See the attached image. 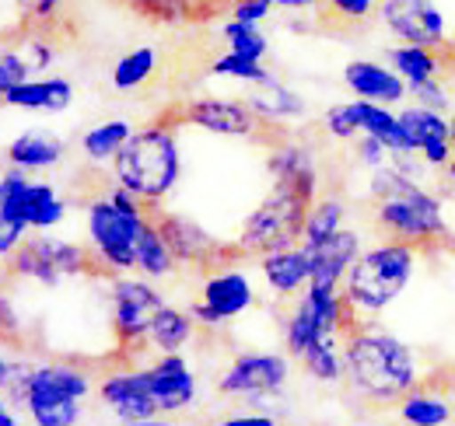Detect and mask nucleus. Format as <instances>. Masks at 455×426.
<instances>
[{
    "mask_svg": "<svg viewBox=\"0 0 455 426\" xmlns=\"http://www.w3.org/2000/svg\"><path fill=\"white\" fill-rule=\"evenodd\" d=\"M371 213L386 241H403L410 248H445V241L452 238L442 220V203L431 193H424L410 178V171H403L396 164L375 168Z\"/></svg>",
    "mask_w": 455,
    "mask_h": 426,
    "instance_id": "1",
    "label": "nucleus"
},
{
    "mask_svg": "<svg viewBox=\"0 0 455 426\" xmlns=\"http://www.w3.org/2000/svg\"><path fill=\"white\" fill-rule=\"evenodd\" d=\"M343 367L350 388L375 406H393L417 391V360L410 346L375 325H357L343 335Z\"/></svg>",
    "mask_w": 455,
    "mask_h": 426,
    "instance_id": "2",
    "label": "nucleus"
},
{
    "mask_svg": "<svg viewBox=\"0 0 455 426\" xmlns=\"http://www.w3.org/2000/svg\"><path fill=\"white\" fill-rule=\"evenodd\" d=\"M179 122L162 108L148 126L133 130L126 147L113 158L119 185L137 193L144 203H162L179 182Z\"/></svg>",
    "mask_w": 455,
    "mask_h": 426,
    "instance_id": "3",
    "label": "nucleus"
},
{
    "mask_svg": "<svg viewBox=\"0 0 455 426\" xmlns=\"http://www.w3.org/2000/svg\"><path fill=\"white\" fill-rule=\"evenodd\" d=\"M413 276V248L403 241H386L361 259L343 276V294L357 312H382L396 301V294Z\"/></svg>",
    "mask_w": 455,
    "mask_h": 426,
    "instance_id": "4",
    "label": "nucleus"
},
{
    "mask_svg": "<svg viewBox=\"0 0 455 426\" xmlns=\"http://www.w3.org/2000/svg\"><path fill=\"white\" fill-rule=\"evenodd\" d=\"M67 203L46 182H28L21 168L7 171L0 182V252L11 256L28 227H53L63 220Z\"/></svg>",
    "mask_w": 455,
    "mask_h": 426,
    "instance_id": "5",
    "label": "nucleus"
},
{
    "mask_svg": "<svg viewBox=\"0 0 455 426\" xmlns=\"http://www.w3.org/2000/svg\"><path fill=\"white\" fill-rule=\"evenodd\" d=\"M308 210H312V200H305L301 193L274 182V193L249 213L242 234H238V245L249 256H259V259L270 256V252L291 248V245H301Z\"/></svg>",
    "mask_w": 455,
    "mask_h": 426,
    "instance_id": "6",
    "label": "nucleus"
},
{
    "mask_svg": "<svg viewBox=\"0 0 455 426\" xmlns=\"http://www.w3.org/2000/svg\"><path fill=\"white\" fill-rule=\"evenodd\" d=\"M165 112L179 126L189 122V126H204V130L221 133V137H245L252 144H270V147L287 144L281 122L259 115L249 102H235V99H189V102H179V106H165Z\"/></svg>",
    "mask_w": 455,
    "mask_h": 426,
    "instance_id": "7",
    "label": "nucleus"
},
{
    "mask_svg": "<svg viewBox=\"0 0 455 426\" xmlns=\"http://www.w3.org/2000/svg\"><path fill=\"white\" fill-rule=\"evenodd\" d=\"M92 391V374L77 364H43L36 367L25 413L39 426H74L81 420V398Z\"/></svg>",
    "mask_w": 455,
    "mask_h": 426,
    "instance_id": "8",
    "label": "nucleus"
},
{
    "mask_svg": "<svg viewBox=\"0 0 455 426\" xmlns=\"http://www.w3.org/2000/svg\"><path fill=\"white\" fill-rule=\"evenodd\" d=\"M148 217L165 234V241H169V248L175 252V259L182 266H193L196 272H218V269H228L235 266V263H242V259H249V252L242 245H225V241L211 238L189 217L162 210L158 203H148Z\"/></svg>",
    "mask_w": 455,
    "mask_h": 426,
    "instance_id": "9",
    "label": "nucleus"
},
{
    "mask_svg": "<svg viewBox=\"0 0 455 426\" xmlns=\"http://www.w3.org/2000/svg\"><path fill=\"white\" fill-rule=\"evenodd\" d=\"M148 220H151L148 213H130L123 210V207H116L106 193L88 203V234H92V245L119 272L137 266V241H140Z\"/></svg>",
    "mask_w": 455,
    "mask_h": 426,
    "instance_id": "10",
    "label": "nucleus"
},
{
    "mask_svg": "<svg viewBox=\"0 0 455 426\" xmlns=\"http://www.w3.org/2000/svg\"><path fill=\"white\" fill-rule=\"evenodd\" d=\"M165 297L133 276H116L113 283V328L123 353H133L148 343L155 319L165 312Z\"/></svg>",
    "mask_w": 455,
    "mask_h": 426,
    "instance_id": "11",
    "label": "nucleus"
},
{
    "mask_svg": "<svg viewBox=\"0 0 455 426\" xmlns=\"http://www.w3.org/2000/svg\"><path fill=\"white\" fill-rule=\"evenodd\" d=\"M287 381V360L277 353H242L228 364L225 377L218 384L221 395L259 402L267 395H277Z\"/></svg>",
    "mask_w": 455,
    "mask_h": 426,
    "instance_id": "12",
    "label": "nucleus"
},
{
    "mask_svg": "<svg viewBox=\"0 0 455 426\" xmlns=\"http://www.w3.org/2000/svg\"><path fill=\"white\" fill-rule=\"evenodd\" d=\"M252 283L245 272H238L235 266L218 269L207 276L204 283V297L189 308V315L200 325H225L228 319L242 315L245 308H252Z\"/></svg>",
    "mask_w": 455,
    "mask_h": 426,
    "instance_id": "13",
    "label": "nucleus"
},
{
    "mask_svg": "<svg viewBox=\"0 0 455 426\" xmlns=\"http://www.w3.org/2000/svg\"><path fill=\"white\" fill-rule=\"evenodd\" d=\"M379 18L399 43H413V46L445 43V18L435 7V0H382Z\"/></svg>",
    "mask_w": 455,
    "mask_h": 426,
    "instance_id": "14",
    "label": "nucleus"
},
{
    "mask_svg": "<svg viewBox=\"0 0 455 426\" xmlns=\"http://www.w3.org/2000/svg\"><path fill=\"white\" fill-rule=\"evenodd\" d=\"M102 402L113 409L116 420H123V423H151L162 413L148 371H130V367L106 374Z\"/></svg>",
    "mask_w": 455,
    "mask_h": 426,
    "instance_id": "15",
    "label": "nucleus"
},
{
    "mask_svg": "<svg viewBox=\"0 0 455 426\" xmlns=\"http://www.w3.org/2000/svg\"><path fill=\"white\" fill-rule=\"evenodd\" d=\"M399 122L413 144V151L424 158V164H435V168H449L452 161V130H449V119L435 108L413 106L399 112Z\"/></svg>",
    "mask_w": 455,
    "mask_h": 426,
    "instance_id": "16",
    "label": "nucleus"
},
{
    "mask_svg": "<svg viewBox=\"0 0 455 426\" xmlns=\"http://www.w3.org/2000/svg\"><path fill=\"white\" fill-rule=\"evenodd\" d=\"M343 84H347L357 99L386 102V106L403 102V95L410 91L406 77L399 74L396 67L389 70V67L371 63V59H354V63H347V70H343Z\"/></svg>",
    "mask_w": 455,
    "mask_h": 426,
    "instance_id": "17",
    "label": "nucleus"
},
{
    "mask_svg": "<svg viewBox=\"0 0 455 426\" xmlns=\"http://www.w3.org/2000/svg\"><path fill=\"white\" fill-rule=\"evenodd\" d=\"M148 377H151V388H155V398H158L162 413H179L196 398V377L179 353L158 357L148 367Z\"/></svg>",
    "mask_w": 455,
    "mask_h": 426,
    "instance_id": "18",
    "label": "nucleus"
},
{
    "mask_svg": "<svg viewBox=\"0 0 455 426\" xmlns=\"http://www.w3.org/2000/svg\"><path fill=\"white\" fill-rule=\"evenodd\" d=\"M357 259H361V238L340 227L323 248L312 252V287H340V280Z\"/></svg>",
    "mask_w": 455,
    "mask_h": 426,
    "instance_id": "19",
    "label": "nucleus"
},
{
    "mask_svg": "<svg viewBox=\"0 0 455 426\" xmlns=\"http://www.w3.org/2000/svg\"><path fill=\"white\" fill-rule=\"evenodd\" d=\"M270 175H274L277 185H287V189H294V193H301L305 200L315 203L319 178H315V161H312V154L305 147H298L291 140L281 144V147H274L270 151Z\"/></svg>",
    "mask_w": 455,
    "mask_h": 426,
    "instance_id": "20",
    "label": "nucleus"
},
{
    "mask_svg": "<svg viewBox=\"0 0 455 426\" xmlns=\"http://www.w3.org/2000/svg\"><path fill=\"white\" fill-rule=\"evenodd\" d=\"M263 276L277 294H298L301 287L312 283V252L305 245H291L281 252H270L259 259Z\"/></svg>",
    "mask_w": 455,
    "mask_h": 426,
    "instance_id": "21",
    "label": "nucleus"
},
{
    "mask_svg": "<svg viewBox=\"0 0 455 426\" xmlns=\"http://www.w3.org/2000/svg\"><path fill=\"white\" fill-rule=\"evenodd\" d=\"M4 102L28 112H63L74 102V84L63 77H43V81H25L11 91H4Z\"/></svg>",
    "mask_w": 455,
    "mask_h": 426,
    "instance_id": "22",
    "label": "nucleus"
},
{
    "mask_svg": "<svg viewBox=\"0 0 455 426\" xmlns=\"http://www.w3.org/2000/svg\"><path fill=\"white\" fill-rule=\"evenodd\" d=\"M284 343H287V353L298 360V364H305L312 353H319L326 343H333V335H326L323 328H319V321L312 315V308L305 304V297H301V304L291 312V319L284 325Z\"/></svg>",
    "mask_w": 455,
    "mask_h": 426,
    "instance_id": "23",
    "label": "nucleus"
},
{
    "mask_svg": "<svg viewBox=\"0 0 455 426\" xmlns=\"http://www.w3.org/2000/svg\"><path fill=\"white\" fill-rule=\"evenodd\" d=\"M7 161L21 171L32 168H53L63 161V140L50 137V133H21L18 140L7 144Z\"/></svg>",
    "mask_w": 455,
    "mask_h": 426,
    "instance_id": "24",
    "label": "nucleus"
},
{
    "mask_svg": "<svg viewBox=\"0 0 455 426\" xmlns=\"http://www.w3.org/2000/svg\"><path fill=\"white\" fill-rule=\"evenodd\" d=\"M389 63L406 77V84L417 81H435L438 74H445V56H442V43L438 46H413L403 43L389 53Z\"/></svg>",
    "mask_w": 455,
    "mask_h": 426,
    "instance_id": "25",
    "label": "nucleus"
},
{
    "mask_svg": "<svg viewBox=\"0 0 455 426\" xmlns=\"http://www.w3.org/2000/svg\"><path fill=\"white\" fill-rule=\"evenodd\" d=\"M193 328H196V319L193 315H186V312H179V308H165L155 325H151V335H148V343L155 346V350H162V353H179L189 339H193Z\"/></svg>",
    "mask_w": 455,
    "mask_h": 426,
    "instance_id": "26",
    "label": "nucleus"
},
{
    "mask_svg": "<svg viewBox=\"0 0 455 426\" xmlns=\"http://www.w3.org/2000/svg\"><path fill=\"white\" fill-rule=\"evenodd\" d=\"M175 252L169 248V241H165V234L158 231V224L155 220H148V227H144V234H140V241H137V269L144 272V276H169L172 269H175Z\"/></svg>",
    "mask_w": 455,
    "mask_h": 426,
    "instance_id": "27",
    "label": "nucleus"
},
{
    "mask_svg": "<svg viewBox=\"0 0 455 426\" xmlns=\"http://www.w3.org/2000/svg\"><path fill=\"white\" fill-rule=\"evenodd\" d=\"M340 227H343L340 200H319V203H312V210H308V224H305L301 245H305L308 252H315V248H323Z\"/></svg>",
    "mask_w": 455,
    "mask_h": 426,
    "instance_id": "28",
    "label": "nucleus"
},
{
    "mask_svg": "<svg viewBox=\"0 0 455 426\" xmlns=\"http://www.w3.org/2000/svg\"><path fill=\"white\" fill-rule=\"evenodd\" d=\"M249 106L256 108L259 115H267V119H294V115H305V99L301 95H294L291 88H284L281 81H274V84H263L256 95H249Z\"/></svg>",
    "mask_w": 455,
    "mask_h": 426,
    "instance_id": "29",
    "label": "nucleus"
},
{
    "mask_svg": "<svg viewBox=\"0 0 455 426\" xmlns=\"http://www.w3.org/2000/svg\"><path fill=\"white\" fill-rule=\"evenodd\" d=\"M130 137H133V126L123 122V119H113V122H102V126L88 130L84 140H81V147H84V154L92 161H113L126 147Z\"/></svg>",
    "mask_w": 455,
    "mask_h": 426,
    "instance_id": "30",
    "label": "nucleus"
},
{
    "mask_svg": "<svg viewBox=\"0 0 455 426\" xmlns=\"http://www.w3.org/2000/svg\"><path fill=\"white\" fill-rule=\"evenodd\" d=\"M155 67H158V53H155L151 46H140V50L126 53L113 67V88H119V91H133V88L148 84V77L155 74Z\"/></svg>",
    "mask_w": 455,
    "mask_h": 426,
    "instance_id": "31",
    "label": "nucleus"
},
{
    "mask_svg": "<svg viewBox=\"0 0 455 426\" xmlns=\"http://www.w3.org/2000/svg\"><path fill=\"white\" fill-rule=\"evenodd\" d=\"M211 70L218 74V77H238V81H245V84H256V88H263V84H274L277 77L263 67V59H249V56H238L228 50L225 56H218L214 63H211Z\"/></svg>",
    "mask_w": 455,
    "mask_h": 426,
    "instance_id": "32",
    "label": "nucleus"
},
{
    "mask_svg": "<svg viewBox=\"0 0 455 426\" xmlns=\"http://www.w3.org/2000/svg\"><path fill=\"white\" fill-rule=\"evenodd\" d=\"M399 416L413 426H442V423H449V406H445L442 398L410 391V395L399 402Z\"/></svg>",
    "mask_w": 455,
    "mask_h": 426,
    "instance_id": "33",
    "label": "nucleus"
},
{
    "mask_svg": "<svg viewBox=\"0 0 455 426\" xmlns=\"http://www.w3.org/2000/svg\"><path fill=\"white\" fill-rule=\"evenodd\" d=\"M221 36H225L228 50L238 56H249V59H263V56L270 53V43H267V36L256 28V25H249V21H228L225 28H221Z\"/></svg>",
    "mask_w": 455,
    "mask_h": 426,
    "instance_id": "34",
    "label": "nucleus"
},
{
    "mask_svg": "<svg viewBox=\"0 0 455 426\" xmlns=\"http://www.w3.org/2000/svg\"><path fill=\"white\" fill-rule=\"evenodd\" d=\"M32 377H36V367L25 357H4L0 360V391H4L7 402L25 406L28 388H32Z\"/></svg>",
    "mask_w": 455,
    "mask_h": 426,
    "instance_id": "35",
    "label": "nucleus"
},
{
    "mask_svg": "<svg viewBox=\"0 0 455 426\" xmlns=\"http://www.w3.org/2000/svg\"><path fill=\"white\" fill-rule=\"evenodd\" d=\"M21 7H25V21H28L32 32H46V36L57 39L63 0H21Z\"/></svg>",
    "mask_w": 455,
    "mask_h": 426,
    "instance_id": "36",
    "label": "nucleus"
},
{
    "mask_svg": "<svg viewBox=\"0 0 455 426\" xmlns=\"http://www.w3.org/2000/svg\"><path fill=\"white\" fill-rule=\"evenodd\" d=\"M323 7H326L323 21L333 18V21H347V25H361V21H368L375 14L379 0H326Z\"/></svg>",
    "mask_w": 455,
    "mask_h": 426,
    "instance_id": "37",
    "label": "nucleus"
},
{
    "mask_svg": "<svg viewBox=\"0 0 455 426\" xmlns=\"http://www.w3.org/2000/svg\"><path fill=\"white\" fill-rule=\"evenodd\" d=\"M305 371L312 374V377H319V381H340L347 377V367H343V357H337V350H333V343H326L319 353H312L305 364H301Z\"/></svg>",
    "mask_w": 455,
    "mask_h": 426,
    "instance_id": "38",
    "label": "nucleus"
},
{
    "mask_svg": "<svg viewBox=\"0 0 455 426\" xmlns=\"http://www.w3.org/2000/svg\"><path fill=\"white\" fill-rule=\"evenodd\" d=\"M28 74H32V70H28V63L21 59V53L7 46V50L0 53V95L11 91V88H18V84H25Z\"/></svg>",
    "mask_w": 455,
    "mask_h": 426,
    "instance_id": "39",
    "label": "nucleus"
},
{
    "mask_svg": "<svg viewBox=\"0 0 455 426\" xmlns=\"http://www.w3.org/2000/svg\"><path fill=\"white\" fill-rule=\"evenodd\" d=\"M410 95H413V102L424 108H435V112H445L449 108V95H445V88H442V81L435 77V81H417V84H410Z\"/></svg>",
    "mask_w": 455,
    "mask_h": 426,
    "instance_id": "40",
    "label": "nucleus"
},
{
    "mask_svg": "<svg viewBox=\"0 0 455 426\" xmlns=\"http://www.w3.org/2000/svg\"><path fill=\"white\" fill-rule=\"evenodd\" d=\"M326 130H330L337 140H350L354 133H361V126H357L354 112H350V102H347V106H333L326 112Z\"/></svg>",
    "mask_w": 455,
    "mask_h": 426,
    "instance_id": "41",
    "label": "nucleus"
},
{
    "mask_svg": "<svg viewBox=\"0 0 455 426\" xmlns=\"http://www.w3.org/2000/svg\"><path fill=\"white\" fill-rule=\"evenodd\" d=\"M357 158H361V164H368V168H382L386 161H389V147L379 140V137H371V133H364L361 140H357V151H354Z\"/></svg>",
    "mask_w": 455,
    "mask_h": 426,
    "instance_id": "42",
    "label": "nucleus"
},
{
    "mask_svg": "<svg viewBox=\"0 0 455 426\" xmlns=\"http://www.w3.org/2000/svg\"><path fill=\"white\" fill-rule=\"evenodd\" d=\"M270 11H274V0H231V18H235V21L259 25Z\"/></svg>",
    "mask_w": 455,
    "mask_h": 426,
    "instance_id": "43",
    "label": "nucleus"
},
{
    "mask_svg": "<svg viewBox=\"0 0 455 426\" xmlns=\"http://www.w3.org/2000/svg\"><path fill=\"white\" fill-rule=\"evenodd\" d=\"M228 426H274V416H231Z\"/></svg>",
    "mask_w": 455,
    "mask_h": 426,
    "instance_id": "44",
    "label": "nucleus"
},
{
    "mask_svg": "<svg viewBox=\"0 0 455 426\" xmlns=\"http://www.w3.org/2000/svg\"><path fill=\"white\" fill-rule=\"evenodd\" d=\"M274 4L284 11H308V7H323L326 0H274Z\"/></svg>",
    "mask_w": 455,
    "mask_h": 426,
    "instance_id": "45",
    "label": "nucleus"
},
{
    "mask_svg": "<svg viewBox=\"0 0 455 426\" xmlns=\"http://www.w3.org/2000/svg\"><path fill=\"white\" fill-rule=\"evenodd\" d=\"M0 426H14V416H11V413H7V406H4V409H0Z\"/></svg>",
    "mask_w": 455,
    "mask_h": 426,
    "instance_id": "46",
    "label": "nucleus"
},
{
    "mask_svg": "<svg viewBox=\"0 0 455 426\" xmlns=\"http://www.w3.org/2000/svg\"><path fill=\"white\" fill-rule=\"evenodd\" d=\"M445 252H449V256L455 259V238H449V241H445Z\"/></svg>",
    "mask_w": 455,
    "mask_h": 426,
    "instance_id": "47",
    "label": "nucleus"
},
{
    "mask_svg": "<svg viewBox=\"0 0 455 426\" xmlns=\"http://www.w3.org/2000/svg\"><path fill=\"white\" fill-rule=\"evenodd\" d=\"M449 175H452V182H455V158L449 161Z\"/></svg>",
    "mask_w": 455,
    "mask_h": 426,
    "instance_id": "48",
    "label": "nucleus"
},
{
    "mask_svg": "<svg viewBox=\"0 0 455 426\" xmlns=\"http://www.w3.org/2000/svg\"><path fill=\"white\" fill-rule=\"evenodd\" d=\"M449 130H452V144H455V119H449Z\"/></svg>",
    "mask_w": 455,
    "mask_h": 426,
    "instance_id": "49",
    "label": "nucleus"
}]
</instances>
